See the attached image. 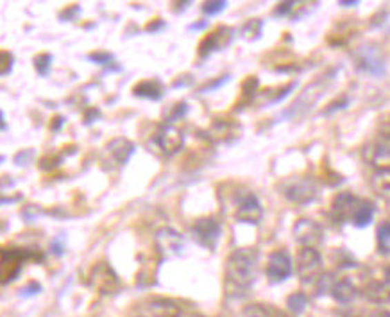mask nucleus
<instances>
[{"label": "nucleus", "instance_id": "f257e3e1", "mask_svg": "<svg viewBox=\"0 0 390 317\" xmlns=\"http://www.w3.org/2000/svg\"><path fill=\"white\" fill-rule=\"evenodd\" d=\"M256 260L258 255L253 249H237L228 258L226 265V280L233 289H247L255 282Z\"/></svg>", "mask_w": 390, "mask_h": 317}, {"label": "nucleus", "instance_id": "f03ea898", "mask_svg": "<svg viewBox=\"0 0 390 317\" xmlns=\"http://www.w3.org/2000/svg\"><path fill=\"white\" fill-rule=\"evenodd\" d=\"M322 273V256L315 247H301L298 253V274L301 282L319 280Z\"/></svg>", "mask_w": 390, "mask_h": 317}, {"label": "nucleus", "instance_id": "7ed1b4c3", "mask_svg": "<svg viewBox=\"0 0 390 317\" xmlns=\"http://www.w3.org/2000/svg\"><path fill=\"white\" fill-rule=\"evenodd\" d=\"M292 267H294V262H292V256L289 255V251L285 249H277V251L272 253L269 256L267 262V278L269 282L272 283H281L285 282L286 278L292 274Z\"/></svg>", "mask_w": 390, "mask_h": 317}, {"label": "nucleus", "instance_id": "20e7f679", "mask_svg": "<svg viewBox=\"0 0 390 317\" xmlns=\"http://www.w3.org/2000/svg\"><path fill=\"white\" fill-rule=\"evenodd\" d=\"M283 194L286 195L289 201L298 204H308L317 198L319 190H317L315 183L311 180H294L290 181L289 185L285 186Z\"/></svg>", "mask_w": 390, "mask_h": 317}, {"label": "nucleus", "instance_id": "39448f33", "mask_svg": "<svg viewBox=\"0 0 390 317\" xmlns=\"http://www.w3.org/2000/svg\"><path fill=\"white\" fill-rule=\"evenodd\" d=\"M294 237L299 244H303V247H317L322 242L324 233L315 220L299 219L294 226Z\"/></svg>", "mask_w": 390, "mask_h": 317}, {"label": "nucleus", "instance_id": "423d86ee", "mask_svg": "<svg viewBox=\"0 0 390 317\" xmlns=\"http://www.w3.org/2000/svg\"><path fill=\"white\" fill-rule=\"evenodd\" d=\"M193 237L197 238L202 246L210 247L213 249L220 237V224L215 217H204V219H199L192 228Z\"/></svg>", "mask_w": 390, "mask_h": 317}, {"label": "nucleus", "instance_id": "0eeeda50", "mask_svg": "<svg viewBox=\"0 0 390 317\" xmlns=\"http://www.w3.org/2000/svg\"><path fill=\"white\" fill-rule=\"evenodd\" d=\"M184 137L179 129L172 126V124H165L159 128V131L156 133V144L165 155H175L179 153L183 147Z\"/></svg>", "mask_w": 390, "mask_h": 317}, {"label": "nucleus", "instance_id": "6e6552de", "mask_svg": "<svg viewBox=\"0 0 390 317\" xmlns=\"http://www.w3.org/2000/svg\"><path fill=\"white\" fill-rule=\"evenodd\" d=\"M360 204V199L353 194H338L335 198L333 204H331V215H333L335 220L338 222H351L353 220V215H355L356 208Z\"/></svg>", "mask_w": 390, "mask_h": 317}, {"label": "nucleus", "instance_id": "1a4fd4ad", "mask_svg": "<svg viewBox=\"0 0 390 317\" xmlns=\"http://www.w3.org/2000/svg\"><path fill=\"white\" fill-rule=\"evenodd\" d=\"M356 63H358L360 70L369 72L373 74L374 77H382L385 74V61H383V56L380 54V50L373 49V47H367V49L360 50L358 57H356Z\"/></svg>", "mask_w": 390, "mask_h": 317}, {"label": "nucleus", "instance_id": "9d476101", "mask_svg": "<svg viewBox=\"0 0 390 317\" xmlns=\"http://www.w3.org/2000/svg\"><path fill=\"white\" fill-rule=\"evenodd\" d=\"M156 244H158V249L165 256H174L179 255L184 247V240L175 229L170 228H163L156 233Z\"/></svg>", "mask_w": 390, "mask_h": 317}, {"label": "nucleus", "instance_id": "9b49d317", "mask_svg": "<svg viewBox=\"0 0 390 317\" xmlns=\"http://www.w3.org/2000/svg\"><path fill=\"white\" fill-rule=\"evenodd\" d=\"M262 215H263L262 204H260L256 195L247 194L246 198L242 199L237 210L238 220H242V222H249V224H258Z\"/></svg>", "mask_w": 390, "mask_h": 317}, {"label": "nucleus", "instance_id": "f8f14e48", "mask_svg": "<svg viewBox=\"0 0 390 317\" xmlns=\"http://www.w3.org/2000/svg\"><path fill=\"white\" fill-rule=\"evenodd\" d=\"M364 158L369 165H373L376 171L390 169V146L389 144H376V146H367L364 151Z\"/></svg>", "mask_w": 390, "mask_h": 317}, {"label": "nucleus", "instance_id": "ddd939ff", "mask_svg": "<svg viewBox=\"0 0 390 317\" xmlns=\"http://www.w3.org/2000/svg\"><path fill=\"white\" fill-rule=\"evenodd\" d=\"M93 283L101 292H115L117 285H119V280H117V274L111 271L106 264L97 265L95 273L92 276Z\"/></svg>", "mask_w": 390, "mask_h": 317}, {"label": "nucleus", "instance_id": "4468645a", "mask_svg": "<svg viewBox=\"0 0 390 317\" xmlns=\"http://www.w3.org/2000/svg\"><path fill=\"white\" fill-rule=\"evenodd\" d=\"M364 296L373 303H389L390 301V285L385 282H369L364 287Z\"/></svg>", "mask_w": 390, "mask_h": 317}, {"label": "nucleus", "instance_id": "2eb2a0df", "mask_svg": "<svg viewBox=\"0 0 390 317\" xmlns=\"http://www.w3.org/2000/svg\"><path fill=\"white\" fill-rule=\"evenodd\" d=\"M108 149H110L111 156H113L120 165H124V163L131 158L133 153H135V144L126 140V138H117V140H113L110 146H108Z\"/></svg>", "mask_w": 390, "mask_h": 317}, {"label": "nucleus", "instance_id": "dca6fc26", "mask_svg": "<svg viewBox=\"0 0 390 317\" xmlns=\"http://www.w3.org/2000/svg\"><path fill=\"white\" fill-rule=\"evenodd\" d=\"M149 310L156 317H181L179 305L170 300H154L149 303Z\"/></svg>", "mask_w": 390, "mask_h": 317}, {"label": "nucleus", "instance_id": "f3484780", "mask_svg": "<svg viewBox=\"0 0 390 317\" xmlns=\"http://www.w3.org/2000/svg\"><path fill=\"white\" fill-rule=\"evenodd\" d=\"M373 217H374V204L371 201H365V199H360V204L356 208L355 215H353V224L356 228H365L373 222Z\"/></svg>", "mask_w": 390, "mask_h": 317}, {"label": "nucleus", "instance_id": "a211bd4d", "mask_svg": "<svg viewBox=\"0 0 390 317\" xmlns=\"http://www.w3.org/2000/svg\"><path fill=\"white\" fill-rule=\"evenodd\" d=\"M331 296L338 303H351L356 298V287L349 280H340L331 289Z\"/></svg>", "mask_w": 390, "mask_h": 317}, {"label": "nucleus", "instance_id": "6ab92c4d", "mask_svg": "<svg viewBox=\"0 0 390 317\" xmlns=\"http://www.w3.org/2000/svg\"><path fill=\"white\" fill-rule=\"evenodd\" d=\"M371 185H373L374 192L382 198L390 199V169H383V171H376L371 177Z\"/></svg>", "mask_w": 390, "mask_h": 317}, {"label": "nucleus", "instance_id": "aec40b11", "mask_svg": "<svg viewBox=\"0 0 390 317\" xmlns=\"http://www.w3.org/2000/svg\"><path fill=\"white\" fill-rule=\"evenodd\" d=\"M136 95L140 97H149V99H159L163 93V86L158 81H144L135 88Z\"/></svg>", "mask_w": 390, "mask_h": 317}, {"label": "nucleus", "instance_id": "412c9836", "mask_svg": "<svg viewBox=\"0 0 390 317\" xmlns=\"http://www.w3.org/2000/svg\"><path fill=\"white\" fill-rule=\"evenodd\" d=\"M376 237H378V249H380V253H383V255L390 253V220L380 224Z\"/></svg>", "mask_w": 390, "mask_h": 317}, {"label": "nucleus", "instance_id": "4be33fe9", "mask_svg": "<svg viewBox=\"0 0 390 317\" xmlns=\"http://www.w3.org/2000/svg\"><path fill=\"white\" fill-rule=\"evenodd\" d=\"M286 305H289V310L294 314H303L308 307V298L303 294V292H295L286 300Z\"/></svg>", "mask_w": 390, "mask_h": 317}, {"label": "nucleus", "instance_id": "5701e85b", "mask_svg": "<svg viewBox=\"0 0 390 317\" xmlns=\"http://www.w3.org/2000/svg\"><path fill=\"white\" fill-rule=\"evenodd\" d=\"M13 68V56L6 50H0V75H6Z\"/></svg>", "mask_w": 390, "mask_h": 317}, {"label": "nucleus", "instance_id": "b1692460", "mask_svg": "<svg viewBox=\"0 0 390 317\" xmlns=\"http://www.w3.org/2000/svg\"><path fill=\"white\" fill-rule=\"evenodd\" d=\"M35 65L40 74H47L48 66H50V56H48V54H41V56L36 57Z\"/></svg>", "mask_w": 390, "mask_h": 317}, {"label": "nucleus", "instance_id": "393cba45", "mask_svg": "<svg viewBox=\"0 0 390 317\" xmlns=\"http://www.w3.org/2000/svg\"><path fill=\"white\" fill-rule=\"evenodd\" d=\"M224 8H226V2H206V4L202 6V11L206 15H217Z\"/></svg>", "mask_w": 390, "mask_h": 317}, {"label": "nucleus", "instance_id": "a878e982", "mask_svg": "<svg viewBox=\"0 0 390 317\" xmlns=\"http://www.w3.org/2000/svg\"><path fill=\"white\" fill-rule=\"evenodd\" d=\"M294 4H295V2H283V4H281L280 8L276 9V15H286V13H290V9L294 8Z\"/></svg>", "mask_w": 390, "mask_h": 317}, {"label": "nucleus", "instance_id": "bb28decb", "mask_svg": "<svg viewBox=\"0 0 390 317\" xmlns=\"http://www.w3.org/2000/svg\"><path fill=\"white\" fill-rule=\"evenodd\" d=\"M371 317H390V312H387V310H378V312H374Z\"/></svg>", "mask_w": 390, "mask_h": 317}, {"label": "nucleus", "instance_id": "cd10ccee", "mask_svg": "<svg viewBox=\"0 0 390 317\" xmlns=\"http://www.w3.org/2000/svg\"><path fill=\"white\" fill-rule=\"evenodd\" d=\"M385 283H389L390 285V265L385 269Z\"/></svg>", "mask_w": 390, "mask_h": 317}, {"label": "nucleus", "instance_id": "c85d7f7f", "mask_svg": "<svg viewBox=\"0 0 390 317\" xmlns=\"http://www.w3.org/2000/svg\"><path fill=\"white\" fill-rule=\"evenodd\" d=\"M6 124H4V117H2V111H0V129H4Z\"/></svg>", "mask_w": 390, "mask_h": 317}, {"label": "nucleus", "instance_id": "c756f323", "mask_svg": "<svg viewBox=\"0 0 390 317\" xmlns=\"http://www.w3.org/2000/svg\"><path fill=\"white\" fill-rule=\"evenodd\" d=\"M188 317H204V316H199V314H192V316H188Z\"/></svg>", "mask_w": 390, "mask_h": 317}]
</instances>
